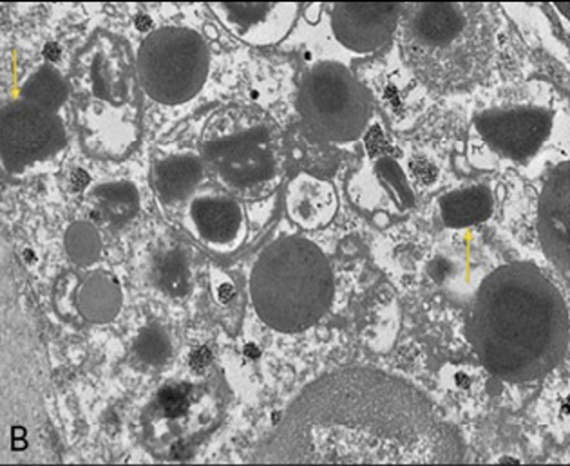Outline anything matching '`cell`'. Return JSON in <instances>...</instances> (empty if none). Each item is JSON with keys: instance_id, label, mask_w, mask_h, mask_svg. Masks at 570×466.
Here are the masks:
<instances>
[{"instance_id": "6da1fadb", "label": "cell", "mask_w": 570, "mask_h": 466, "mask_svg": "<svg viewBox=\"0 0 570 466\" xmlns=\"http://www.w3.org/2000/svg\"><path fill=\"white\" fill-rule=\"evenodd\" d=\"M453 428L411 385L379 370L332 373L306 387L257 463L277 465H442L459 463Z\"/></svg>"}, {"instance_id": "7a4b0ae2", "label": "cell", "mask_w": 570, "mask_h": 466, "mask_svg": "<svg viewBox=\"0 0 570 466\" xmlns=\"http://www.w3.org/2000/svg\"><path fill=\"white\" fill-rule=\"evenodd\" d=\"M469 338L491 375L511 384L540 380L567 355L566 298L537 266H502L474 297Z\"/></svg>"}, {"instance_id": "3957f363", "label": "cell", "mask_w": 570, "mask_h": 466, "mask_svg": "<svg viewBox=\"0 0 570 466\" xmlns=\"http://www.w3.org/2000/svg\"><path fill=\"white\" fill-rule=\"evenodd\" d=\"M493 8L479 2L402 4L399 42L416 78L433 91H469L488 77L494 53Z\"/></svg>"}, {"instance_id": "277c9868", "label": "cell", "mask_w": 570, "mask_h": 466, "mask_svg": "<svg viewBox=\"0 0 570 466\" xmlns=\"http://www.w3.org/2000/svg\"><path fill=\"white\" fill-rule=\"evenodd\" d=\"M250 298L266 326L305 331L320 323L334 298V275L323 251L305 237H283L257 259Z\"/></svg>"}, {"instance_id": "5b68a950", "label": "cell", "mask_w": 570, "mask_h": 466, "mask_svg": "<svg viewBox=\"0 0 570 466\" xmlns=\"http://www.w3.org/2000/svg\"><path fill=\"white\" fill-rule=\"evenodd\" d=\"M202 147L219 178L248 196L276 187L285 169L279 127L252 107H230L213 116Z\"/></svg>"}, {"instance_id": "8992f818", "label": "cell", "mask_w": 570, "mask_h": 466, "mask_svg": "<svg viewBox=\"0 0 570 466\" xmlns=\"http://www.w3.org/2000/svg\"><path fill=\"white\" fill-rule=\"evenodd\" d=\"M297 111L321 140L346 143L358 140L366 130L372 100L343 63L323 62L301 80Z\"/></svg>"}, {"instance_id": "52a82bcc", "label": "cell", "mask_w": 570, "mask_h": 466, "mask_svg": "<svg viewBox=\"0 0 570 466\" xmlns=\"http://www.w3.org/2000/svg\"><path fill=\"white\" fill-rule=\"evenodd\" d=\"M208 48L193 29L161 28L138 51V77L153 100L179 106L193 100L207 80Z\"/></svg>"}, {"instance_id": "ba28073f", "label": "cell", "mask_w": 570, "mask_h": 466, "mask_svg": "<svg viewBox=\"0 0 570 466\" xmlns=\"http://www.w3.org/2000/svg\"><path fill=\"white\" fill-rule=\"evenodd\" d=\"M63 141L66 132L55 111L26 100L0 107V159L13 172L53 158Z\"/></svg>"}, {"instance_id": "9c48e42d", "label": "cell", "mask_w": 570, "mask_h": 466, "mask_svg": "<svg viewBox=\"0 0 570 466\" xmlns=\"http://www.w3.org/2000/svg\"><path fill=\"white\" fill-rule=\"evenodd\" d=\"M551 129V112L540 107L491 109L476 118V130L489 147L517 163L537 155Z\"/></svg>"}, {"instance_id": "30bf717a", "label": "cell", "mask_w": 570, "mask_h": 466, "mask_svg": "<svg viewBox=\"0 0 570 466\" xmlns=\"http://www.w3.org/2000/svg\"><path fill=\"white\" fill-rule=\"evenodd\" d=\"M541 250L563 277L570 271V163L547 176L538 207Z\"/></svg>"}, {"instance_id": "8fae6325", "label": "cell", "mask_w": 570, "mask_h": 466, "mask_svg": "<svg viewBox=\"0 0 570 466\" xmlns=\"http://www.w3.org/2000/svg\"><path fill=\"white\" fill-rule=\"evenodd\" d=\"M401 13L399 2H338L332 13V28L343 46L370 53L390 40Z\"/></svg>"}, {"instance_id": "7c38bea8", "label": "cell", "mask_w": 570, "mask_h": 466, "mask_svg": "<svg viewBox=\"0 0 570 466\" xmlns=\"http://www.w3.org/2000/svg\"><path fill=\"white\" fill-rule=\"evenodd\" d=\"M210 10L239 39L256 46H268L279 42L288 33L294 24L297 6L277 2H228L213 4Z\"/></svg>"}, {"instance_id": "4fadbf2b", "label": "cell", "mask_w": 570, "mask_h": 466, "mask_svg": "<svg viewBox=\"0 0 570 466\" xmlns=\"http://www.w3.org/2000/svg\"><path fill=\"white\" fill-rule=\"evenodd\" d=\"M199 236L210 245H228L242 230V210L233 199L199 198L190 208Z\"/></svg>"}, {"instance_id": "5bb4252c", "label": "cell", "mask_w": 570, "mask_h": 466, "mask_svg": "<svg viewBox=\"0 0 570 466\" xmlns=\"http://www.w3.org/2000/svg\"><path fill=\"white\" fill-rule=\"evenodd\" d=\"M493 212V196L485 187H469L445 194L440 199V216L451 228H465L488 221Z\"/></svg>"}, {"instance_id": "9a60e30c", "label": "cell", "mask_w": 570, "mask_h": 466, "mask_svg": "<svg viewBox=\"0 0 570 466\" xmlns=\"http://www.w3.org/2000/svg\"><path fill=\"white\" fill-rule=\"evenodd\" d=\"M204 170L198 159L176 156L156 165L155 185L164 201L173 202L185 198L198 187Z\"/></svg>"}, {"instance_id": "2e32d148", "label": "cell", "mask_w": 570, "mask_h": 466, "mask_svg": "<svg viewBox=\"0 0 570 466\" xmlns=\"http://www.w3.org/2000/svg\"><path fill=\"white\" fill-rule=\"evenodd\" d=\"M196 393L198 389L190 384L165 385L156 396V413L165 422L190 418L194 405H196Z\"/></svg>"}, {"instance_id": "e0dca14e", "label": "cell", "mask_w": 570, "mask_h": 466, "mask_svg": "<svg viewBox=\"0 0 570 466\" xmlns=\"http://www.w3.org/2000/svg\"><path fill=\"white\" fill-rule=\"evenodd\" d=\"M22 100L46 107L49 111H57V107L62 106V101L66 100V86L53 69H40L30 82L26 83Z\"/></svg>"}]
</instances>
